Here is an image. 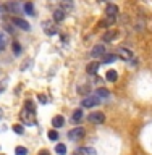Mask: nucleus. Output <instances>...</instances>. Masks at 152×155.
I'll use <instances>...</instances> for the list:
<instances>
[{
    "label": "nucleus",
    "instance_id": "f257e3e1",
    "mask_svg": "<svg viewBox=\"0 0 152 155\" xmlns=\"http://www.w3.org/2000/svg\"><path fill=\"white\" fill-rule=\"evenodd\" d=\"M21 121L26 126H34L36 124V113H34V110H31V108H24L23 111H21Z\"/></svg>",
    "mask_w": 152,
    "mask_h": 155
},
{
    "label": "nucleus",
    "instance_id": "f03ea898",
    "mask_svg": "<svg viewBox=\"0 0 152 155\" xmlns=\"http://www.w3.org/2000/svg\"><path fill=\"white\" fill-rule=\"evenodd\" d=\"M83 136H84V128H81V126H78V128L71 129L70 133H68V137H70L71 140H75V142L83 139Z\"/></svg>",
    "mask_w": 152,
    "mask_h": 155
},
{
    "label": "nucleus",
    "instance_id": "7ed1b4c3",
    "mask_svg": "<svg viewBox=\"0 0 152 155\" xmlns=\"http://www.w3.org/2000/svg\"><path fill=\"white\" fill-rule=\"evenodd\" d=\"M87 120H89L91 123H94V124H100V123L105 121V115L102 113V111H94V113H91L89 116H87Z\"/></svg>",
    "mask_w": 152,
    "mask_h": 155
},
{
    "label": "nucleus",
    "instance_id": "20e7f679",
    "mask_svg": "<svg viewBox=\"0 0 152 155\" xmlns=\"http://www.w3.org/2000/svg\"><path fill=\"white\" fill-rule=\"evenodd\" d=\"M105 55V47H104V44H97V45L92 47V50H91V57L92 58H102Z\"/></svg>",
    "mask_w": 152,
    "mask_h": 155
},
{
    "label": "nucleus",
    "instance_id": "39448f33",
    "mask_svg": "<svg viewBox=\"0 0 152 155\" xmlns=\"http://www.w3.org/2000/svg\"><path fill=\"white\" fill-rule=\"evenodd\" d=\"M99 104H100V99L97 95H89L83 100V107H87V108H89V107H96Z\"/></svg>",
    "mask_w": 152,
    "mask_h": 155
},
{
    "label": "nucleus",
    "instance_id": "423d86ee",
    "mask_svg": "<svg viewBox=\"0 0 152 155\" xmlns=\"http://www.w3.org/2000/svg\"><path fill=\"white\" fill-rule=\"evenodd\" d=\"M12 23L15 24V26H18L19 29H24V31H29V29H31V26H29V23H28V21H24L23 18L15 16V18H12Z\"/></svg>",
    "mask_w": 152,
    "mask_h": 155
},
{
    "label": "nucleus",
    "instance_id": "0eeeda50",
    "mask_svg": "<svg viewBox=\"0 0 152 155\" xmlns=\"http://www.w3.org/2000/svg\"><path fill=\"white\" fill-rule=\"evenodd\" d=\"M118 57L121 58V60H125V61H128L131 60V57H133V53H131V50H128V48H118Z\"/></svg>",
    "mask_w": 152,
    "mask_h": 155
},
{
    "label": "nucleus",
    "instance_id": "6e6552de",
    "mask_svg": "<svg viewBox=\"0 0 152 155\" xmlns=\"http://www.w3.org/2000/svg\"><path fill=\"white\" fill-rule=\"evenodd\" d=\"M105 13H107L109 18H117V15H118V7L112 3V5H109V7L105 8Z\"/></svg>",
    "mask_w": 152,
    "mask_h": 155
},
{
    "label": "nucleus",
    "instance_id": "1a4fd4ad",
    "mask_svg": "<svg viewBox=\"0 0 152 155\" xmlns=\"http://www.w3.org/2000/svg\"><path fill=\"white\" fill-rule=\"evenodd\" d=\"M78 155H97L94 147H81L78 149Z\"/></svg>",
    "mask_w": 152,
    "mask_h": 155
},
{
    "label": "nucleus",
    "instance_id": "9d476101",
    "mask_svg": "<svg viewBox=\"0 0 152 155\" xmlns=\"http://www.w3.org/2000/svg\"><path fill=\"white\" fill-rule=\"evenodd\" d=\"M97 70H99V63L97 61H91L89 65L86 66V71H87V74H96Z\"/></svg>",
    "mask_w": 152,
    "mask_h": 155
},
{
    "label": "nucleus",
    "instance_id": "9b49d317",
    "mask_svg": "<svg viewBox=\"0 0 152 155\" xmlns=\"http://www.w3.org/2000/svg\"><path fill=\"white\" fill-rule=\"evenodd\" d=\"M44 32L47 34V36H53V34L57 32V29H55V26L53 24H50V23H44Z\"/></svg>",
    "mask_w": 152,
    "mask_h": 155
},
{
    "label": "nucleus",
    "instance_id": "f8f14e48",
    "mask_svg": "<svg viewBox=\"0 0 152 155\" xmlns=\"http://www.w3.org/2000/svg\"><path fill=\"white\" fill-rule=\"evenodd\" d=\"M63 124H65V118L60 116V115H57L55 118L52 120V126H53V128H62Z\"/></svg>",
    "mask_w": 152,
    "mask_h": 155
},
{
    "label": "nucleus",
    "instance_id": "ddd939ff",
    "mask_svg": "<svg viewBox=\"0 0 152 155\" xmlns=\"http://www.w3.org/2000/svg\"><path fill=\"white\" fill-rule=\"evenodd\" d=\"M105 78H107L110 82H115L117 79H118V73H117L115 70H109V71L105 73Z\"/></svg>",
    "mask_w": 152,
    "mask_h": 155
},
{
    "label": "nucleus",
    "instance_id": "4468645a",
    "mask_svg": "<svg viewBox=\"0 0 152 155\" xmlns=\"http://www.w3.org/2000/svg\"><path fill=\"white\" fill-rule=\"evenodd\" d=\"M53 19H55L57 23L63 21V19H65V12H63V10H55V12H53Z\"/></svg>",
    "mask_w": 152,
    "mask_h": 155
},
{
    "label": "nucleus",
    "instance_id": "2eb2a0df",
    "mask_svg": "<svg viewBox=\"0 0 152 155\" xmlns=\"http://www.w3.org/2000/svg\"><path fill=\"white\" fill-rule=\"evenodd\" d=\"M7 8L10 10V12H13V13H21V10H23V8L19 7V5H18L16 2H10Z\"/></svg>",
    "mask_w": 152,
    "mask_h": 155
},
{
    "label": "nucleus",
    "instance_id": "dca6fc26",
    "mask_svg": "<svg viewBox=\"0 0 152 155\" xmlns=\"http://www.w3.org/2000/svg\"><path fill=\"white\" fill-rule=\"evenodd\" d=\"M117 37V31H109L104 34V42H112Z\"/></svg>",
    "mask_w": 152,
    "mask_h": 155
},
{
    "label": "nucleus",
    "instance_id": "f3484780",
    "mask_svg": "<svg viewBox=\"0 0 152 155\" xmlns=\"http://www.w3.org/2000/svg\"><path fill=\"white\" fill-rule=\"evenodd\" d=\"M23 10H24V13L26 15H34V5L31 3V2H28V3H24V7H23Z\"/></svg>",
    "mask_w": 152,
    "mask_h": 155
},
{
    "label": "nucleus",
    "instance_id": "a211bd4d",
    "mask_svg": "<svg viewBox=\"0 0 152 155\" xmlns=\"http://www.w3.org/2000/svg\"><path fill=\"white\" fill-rule=\"evenodd\" d=\"M117 60V55H112V53H105L104 57H102V63H112Z\"/></svg>",
    "mask_w": 152,
    "mask_h": 155
},
{
    "label": "nucleus",
    "instance_id": "6ab92c4d",
    "mask_svg": "<svg viewBox=\"0 0 152 155\" xmlns=\"http://www.w3.org/2000/svg\"><path fill=\"white\" fill-rule=\"evenodd\" d=\"M55 152L58 155H66V147L63 144H57V147H55Z\"/></svg>",
    "mask_w": 152,
    "mask_h": 155
},
{
    "label": "nucleus",
    "instance_id": "aec40b11",
    "mask_svg": "<svg viewBox=\"0 0 152 155\" xmlns=\"http://www.w3.org/2000/svg\"><path fill=\"white\" fill-rule=\"evenodd\" d=\"M15 153L16 155H28V149L23 147V145H18V147L15 149Z\"/></svg>",
    "mask_w": 152,
    "mask_h": 155
},
{
    "label": "nucleus",
    "instance_id": "412c9836",
    "mask_svg": "<svg viewBox=\"0 0 152 155\" xmlns=\"http://www.w3.org/2000/svg\"><path fill=\"white\" fill-rule=\"evenodd\" d=\"M5 45H7V36H5V34L0 31V50H3Z\"/></svg>",
    "mask_w": 152,
    "mask_h": 155
},
{
    "label": "nucleus",
    "instance_id": "4be33fe9",
    "mask_svg": "<svg viewBox=\"0 0 152 155\" xmlns=\"http://www.w3.org/2000/svg\"><path fill=\"white\" fill-rule=\"evenodd\" d=\"M110 95V92L107 91V89H104V87H100V89H97V97H109Z\"/></svg>",
    "mask_w": 152,
    "mask_h": 155
},
{
    "label": "nucleus",
    "instance_id": "5701e85b",
    "mask_svg": "<svg viewBox=\"0 0 152 155\" xmlns=\"http://www.w3.org/2000/svg\"><path fill=\"white\" fill-rule=\"evenodd\" d=\"M83 118V111L81 110H75V111H73V121H75V123H76V121H79Z\"/></svg>",
    "mask_w": 152,
    "mask_h": 155
},
{
    "label": "nucleus",
    "instance_id": "b1692460",
    "mask_svg": "<svg viewBox=\"0 0 152 155\" xmlns=\"http://www.w3.org/2000/svg\"><path fill=\"white\" fill-rule=\"evenodd\" d=\"M12 129H13L16 134H23V133H24V128H23L21 124H13V128H12Z\"/></svg>",
    "mask_w": 152,
    "mask_h": 155
},
{
    "label": "nucleus",
    "instance_id": "393cba45",
    "mask_svg": "<svg viewBox=\"0 0 152 155\" xmlns=\"http://www.w3.org/2000/svg\"><path fill=\"white\" fill-rule=\"evenodd\" d=\"M49 139H50V140H57L58 139V133H57L55 129L49 131Z\"/></svg>",
    "mask_w": 152,
    "mask_h": 155
},
{
    "label": "nucleus",
    "instance_id": "a878e982",
    "mask_svg": "<svg viewBox=\"0 0 152 155\" xmlns=\"http://www.w3.org/2000/svg\"><path fill=\"white\" fill-rule=\"evenodd\" d=\"M7 84H8L7 79H2V81H0V94H2V92L7 89Z\"/></svg>",
    "mask_w": 152,
    "mask_h": 155
},
{
    "label": "nucleus",
    "instance_id": "bb28decb",
    "mask_svg": "<svg viewBox=\"0 0 152 155\" xmlns=\"http://www.w3.org/2000/svg\"><path fill=\"white\" fill-rule=\"evenodd\" d=\"M13 50H15V55H19V53H21V47H19V44H16V42L13 44Z\"/></svg>",
    "mask_w": 152,
    "mask_h": 155
},
{
    "label": "nucleus",
    "instance_id": "cd10ccee",
    "mask_svg": "<svg viewBox=\"0 0 152 155\" xmlns=\"http://www.w3.org/2000/svg\"><path fill=\"white\" fill-rule=\"evenodd\" d=\"M5 15H7V8H5L3 5L0 3V19H3V18H5Z\"/></svg>",
    "mask_w": 152,
    "mask_h": 155
},
{
    "label": "nucleus",
    "instance_id": "c85d7f7f",
    "mask_svg": "<svg viewBox=\"0 0 152 155\" xmlns=\"http://www.w3.org/2000/svg\"><path fill=\"white\" fill-rule=\"evenodd\" d=\"M24 108H31V110H36V107H34L32 100H26V104H24Z\"/></svg>",
    "mask_w": 152,
    "mask_h": 155
},
{
    "label": "nucleus",
    "instance_id": "c756f323",
    "mask_svg": "<svg viewBox=\"0 0 152 155\" xmlns=\"http://www.w3.org/2000/svg\"><path fill=\"white\" fill-rule=\"evenodd\" d=\"M87 89H91V87H87V86H79V87H78V92H79V94H86Z\"/></svg>",
    "mask_w": 152,
    "mask_h": 155
},
{
    "label": "nucleus",
    "instance_id": "7c9ffc66",
    "mask_svg": "<svg viewBox=\"0 0 152 155\" xmlns=\"http://www.w3.org/2000/svg\"><path fill=\"white\" fill-rule=\"evenodd\" d=\"M39 100H41V102H44V104H46V102H47V99H46V97H44V95H39Z\"/></svg>",
    "mask_w": 152,
    "mask_h": 155
},
{
    "label": "nucleus",
    "instance_id": "2f4dec72",
    "mask_svg": "<svg viewBox=\"0 0 152 155\" xmlns=\"http://www.w3.org/2000/svg\"><path fill=\"white\" fill-rule=\"evenodd\" d=\"M39 155H49V152H47V150H41V152H39Z\"/></svg>",
    "mask_w": 152,
    "mask_h": 155
},
{
    "label": "nucleus",
    "instance_id": "473e14b6",
    "mask_svg": "<svg viewBox=\"0 0 152 155\" xmlns=\"http://www.w3.org/2000/svg\"><path fill=\"white\" fill-rule=\"evenodd\" d=\"M2 116H3V110L0 108V120H2Z\"/></svg>",
    "mask_w": 152,
    "mask_h": 155
}]
</instances>
